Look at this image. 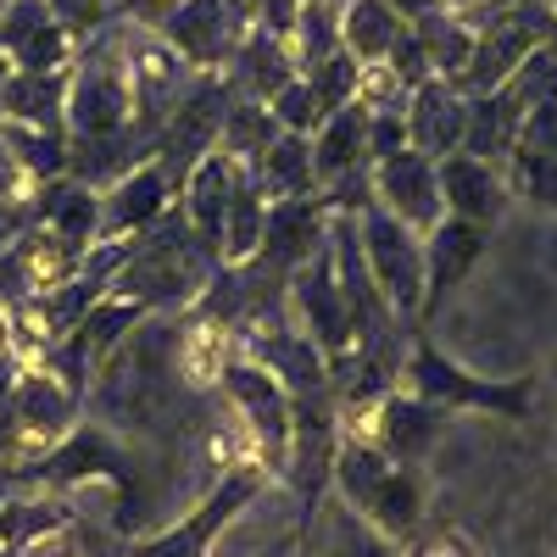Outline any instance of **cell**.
Here are the masks:
<instances>
[{
	"instance_id": "cell-12",
	"label": "cell",
	"mask_w": 557,
	"mask_h": 557,
	"mask_svg": "<svg viewBox=\"0 0 557 557\" xmlns=\"http://www.w3.org/2000/svg\"><path fill=\"white\" fill-rule=\"evenodd\" d=\"M441 173V201H446V218H462L474 228H496L513 207V190H507V173L496 162H480L469 151H451L435 162Z\"/></svg>"
},
{
	"instance_id": "cell-27",
	"label": "cell",
	"mask_w": 557,
	"mask_h": 557,
	"mask_svg": "<svg viewBox=\"0 0 557 557\" xmlns=\"http://www.w3.org/2000/svg\"><path fill=\"white\" fill-rule=\"evenodd\" d=\"M278 134H285V128H278V117H273L262 101H240V96H235V101H228V112H223L218 151H223V157H235L240 168H251Z\"/></svg>"
},
{
	"instance_id": "cell-7",
	"label": "cell",
	"mask_w": 557,
	"mask_h": 557,
	"mask_svg": "<svg viewBox=\"0 0 557 557\" xmlns=\"http://www.w3.org/2000/svg\"><path fill=\"white\" fill-rule=\"evenodd\" d=\"M407 385H412V396L435 401L441 412H457V407L507 412V418H524V412H530V391H524V385H491V380H474L469 368L446 362L430 341H418V346L407 351Z\"/></svg>"
},
{
	"instance_id": "cell-17",
	"label": "cell",
	"mask_w": 557,
	"mask_h": 557,
	"mask_svg": "<svg viewBox=\"0 0 557 557\" xmlns=\"http://www.w3.org/2000/svg\"><path fill=\"white\" fill-rule=\"evenodd\" d=\"M491 246V228H474L462 218H441L430 235H424V307H435L446 290H457L469 268L485 257Z\"/></svg>"
},
{
	"instance_id": "cell-3",
	"label": "cell",
	"mask_w": 557,
	"mask_h": 557,
	"mask_svg": "<svg viewBox=\"0 0 557 557\" xmlns=\"http://www.w3.org/2000/svg\"><path fill=\"white\" fill-rule=\"evenodd\" d=\"M218 385H223L228 407H235L240 430L251 435L262 469L268 474H285L290 469V435H296V401H290V391L278 385L268 368H257L251 357H240V351L228 357Z\"/></svg>"
},
{
	"instance_id": "cell-24",
	"label": "cell",
	"mask_w": 557,
	"mask_h": 557,
	"mask_svg": "<svg viewBox=\"0 0 557 557\" xmlns=\"http://www.w3.org/2000/svg\"><path fill=\"white\" fill-rule=\"evenodd\" d=\"M262 228H268V196L257 190V178H251V168H246L235 201H228V218H223L218 268H246V262L262 251Z\"/></svg>"
},
{
	"instance_id": "cell-28",
	"label": "cell",
	"mask_w": 557,
	"mask_h": 557,
	"mask_svg": "<svg viewBox=\"0 0 557 557\" xmlns=\"http://www.w3.org/2000/svg\"><path fill=\"white\" fill-rule=\"evenodd\" d=\"M290 51H296V67H318L330 62L335 51H346L341 45V0H301L296 12V28H290Z\"/></svg>"
},
{
	"instance_id": "cell-22",
	"label": "cell",
	"mask_w": 557,
	"mask_h": 557,
	"mask_svg": "<svg viewBox=\"0 0 557 557\" xmlns=\"http://www.w3.org/2000/svg\"><path fill=\"white\" fill-rule=\"evenodd\" d=\"M401 17L385 0H341V45L346 57H357V67H374L391 57V45L401 39Z\"/></svg>"
},
{
	"instance_id": "cell-45",
	"label": "cell",
	"mask_w": 557,
	"mask_h": 557,
	"mask_svg": "<svg viewBox=\"0 0 557 557\" xmlns=\"http://www.w3.org/2000/svg\"><path fill=\"white\" fill-rule=\"evenodd\" d=\"M496 7H552V0H496Z\"/></svg>"
},
{
	"instance_id": "cell-5",
	"label": "cell",
	"mask_w": 557,
	"mask_h": 557,
	"mask_svg": "<svg viewBox=\"0 0 557 557\" xmlns=\"http://www.w3.org/2000/svg\"><path fill=\"white\" fill-rule=\"evenodd\" d=\"M357 240H362L368 273H374L385 307L396 318L424 312V240H418L412 228H401L385 207H362L357 212Z\"/></svg>"
},
{
	"instance_id": "cell-33",
	"label": "cell",
	"mask_w": 557,
	"mask_h": 557,
	"mask_svg": "<svg viewBox=\"0 0 557 557\" xmlns=\"http://www.w3.org/2000/svg\"><path fill=\"white\" fill-rule=\"evenodd\" d=\"M268 112L278 117V128H285V134H301V139H312L318 123H323V107H318V96H312L307 78H290V84L268 101Z\"/></svg>"
},
{
	"instance_id": "cell-23",
	"label": "cell",
	"mask_w": 557,
	"mask_h": 557,
	"mask_svg": "<svg viewBox=\"0 0 557 557\" xmlns=\"http://www.w3.org/2000/svg\"><path fill=\"white\" fill-rule=\"evenodd\" d=\"M151 312L139 307V301H128V296H101L96 307H89L84 318H78V330H73V341H78V351H84V362L89 368H101L139 323H146Z\"/></svg>"
},
{
	"instance_id": "cell-39",
	"label": "cell",
	"mask_w": 557,
	"mask_h": 557,
	"mask_svg": "<svg viewBox=\"0 0 557 557\" xmlns=\"http://www.w3.org/2000/svg\"><path fill=\"white\" fill-rule=\"evenodd\" d=\"M178 7H184V0H123L117 17H128V23H139V28H162Z\"/></svg>"
},
{
	"instance_id": "cell-19",
	"label": "cell",
	"mask_w": 557,
	"mask_h": 557,
	"mask_svg": "<svg viewBox=\"0 0 557 557\" xmlns=\"http://www.w3.org/2000/svg\"><path fill=\"white\" fill-rule=\"evenodd\" d=\"M524 139V107L507 96V89H491V96H469V134H462V151L480 162H507Z\"/></svg>"
},
{
	"instance_id": "cell-14",
	"label": "cell",
	"mask_w": 557,
	"mask_h": 557,
	"mask_svg": "<svg viewBox=\"0 0 557 557\" xmlns=\"http://www.w3.org/2000/svg\"><path fill=\"white\" fill-rule=\"evenodd\" d=\"M28 218L45 228V235H57L62 246L84 251L101 246V190H89V184L78 178H51L39 184V190L28 196Z\"/></svg>"
},
{
	"instance_id": "cell-6",
	"label": "cell",
	"mask_w": 557,
	"mask_h": 557,
	"mask_svg": "<svg viewBox=\"0 0 557 557\" xmlns=\"http://www.w3.org/2000/svg\"><path fill=\"white\" fill-rule=\"evenodd\" d=\"M235 101V89L223 84V73H196V84L184 89V101L173 107V117L162 123L151 157L173 173V184H184L207 151H218V134H223V112Z\"/></svg>"
},
{
	"instance_id": "cell-30",
	"label": "cell",
	"mask_w": 557,
	"mask_h": 557,
	"mask_svg": "<svg viewBox=\"0 0 557 557\" xmlns=\"http://www.w3.org/2000/svg\"><path fill=\"white\" fill-rule=\"evenodd\" d=\"M502 173H507V190H513V201L524 196V201H541V207L557 212V157H552V151L519 146L513 157L502 162Z\"/></svg>"
},
{
	"instance_id": "cell-42",
	"label": "cell",
	"mask_w": 557,
	"mask_h": 557,
	"mask_svg": "<svg viewBox=\"0 0 557 557\" xmlns=\"http://www.w3.org/2000/svg\"><path fill=\"white\" fill-rule=\"evenodd\" d=\"M446 12H457V17H474V12H485V7H496V0H441Z\"/></svg>"
},
{
	"instance_id": "cell-26",
	"label": "cell",
	"mask_w": 557,
	"mask_h": 557,
	"mask_svg": "<svg viewBox=\"0 0 557 557\" xmlns=\"http://www.w3.org/2000/svg\"><path fill=\"white\" fill-rule=\"evenodd\" d=\"M0 134H7V146H12V157L28 173L34 190L51 178H67V128H28V123L0 117Z\"/></svg>"
},
{
	"instance_id": "cell-34",
	"label": "cell",
	"mask_w": 557,
	"mask_h": 557,
	"mask_svg": "<svg viewBox=\"0 0 557 557\" xmlns=\"http://www.w3.org/2000/svg\"><path fill=\"white\" fill-rule=\"evenodd\" d=\"M117 7H123V0H51L57 23L73 39H89V34H101L107 23H117Z\"/></svg>"
},
{
	"instance_id": "cell-8",
	"label": "cell",
	"mask_w": 557,
	"mask_h": 557,
	"mask_svg": "<svg viewBox=\"0 0 557 557\" xmlns=\"http://www.w3.org/2000/svg\"><path fill=\"white\" fill-rule=\"evenodd\" d=\"M235 351L251 357L257 368L290 391V401H307V396H323L330 391V357L318 351V341L301 330V323H246L235 330Z\"/></svg>"
},
{
	"instance_id": "cell-15",
	"label": "cell",
	"mask_w": 557,
	"mask_h": 557,
	"mask_svg": "<svg viewBox=\"0 0 557 557\" xmlns=\"http://www.w3.org/2000/svg\"><path fill=\"white\" fill-rule=\"evenodd\" d=\"M462 134H469V96H457L446 78H430L407 96V146L424 151L430 162L462 151Z\"/></svg>"
},
{
	"instance_id": "cell-35",
	"label": "cell",
	"mask_w": 557,
	"mask_h": 557,
	"mask_svg": "<svg viewBox=\"0 0 557 557\" xmlns=\"http://www.w3.org/2000/svg\"><path fill=\"white\" fill-rule=\"evenodd\" d=\"M357 107L362 112H407V89H401V78L385 62H374V67H362V78H357Z\"/></svg>"
},
{
	"instance_id": "cell-18",
	"label": "cell",
	"mask_w": 557,
	"mask_h": 557,
	"mask_svg": "<svg viewBox=\"0 0 557 557\" xmlns=\"http://www.w3.org/2000/svg\"><path fill=\"white\" fill-rule=\"evenodd\" d=\"M368 173V112L351 101L341 112H330L312 134V178L318 190H330L341 178H357Z\"/></svg>"
},
{
	"instance_id": "cell-37",
	"label": "cell",
	"mask_w": 557,
	"mask_h": 557,
	"mask_svg": "<svg viewBox=\"0 0 557 557\" xmlns=\"http://www.w3.org/2000/svg\"><path fill=\"white\" fill-rule=\"evenodd\" d=\"M407 151V112H368V168Z\"/></svg>"
},
{
	"instance_id": "cell-40",
	"label": "cell",
	"mask_w": 557,
	"mask_h": 557,
	"mask_svg": "<svg viewBox=\"0 0 557 557\" xmlns=\"http://www.w3.org/2000/svg\"><path fill=\"white\" fill-rule=\"evenodd\" d=\"M34 228V218H28V201H0V257H7L23 235Z\"/></svg>"
},
{
	"instance_id": "cell-20",
	"label": "cell",
	"mask_w": 557,
	"mask_h": 557,
	"mask_svg": "<svg viewBox=\"0 0 557 557\" xmlns=\"http://www.w3.org/2000/svg\"><path fill=\"white\" fill-rule=\"evenodd\" d=\"M67 84H73V67H62V73H12L7 96H0V117L28 123V128H67Z\"/></svg>"
},
{
	"instance_id": "cell-16",
	"label": "cell",
	"mask_w": 557,
	"mask_h": 557,
	"mask_svg": "<svg viewBox=\"0 0 557 557\" xmlns=\"http://www.w3.org/2000/svg\"><path fill=\"white\" fill-rule=\"evenodd\" d=\"M290 78H301L296 67V51H290V39H273L268 28H251L240 45H235V57H228L223 67V84L235 89L240 101H273L278 89H285Z\"/></svg>"
},
{
	"instance_id": "cell-43",
	"label": "cell",
	"mask_w": 557,
	"mask_h": 557,
	"mask_svg": "<svg viewBox=\"0 0 557 557\" xmlns=\"http://www.w3.org/2000/svg\"><path fill=\"white\" fill-rule=\"evenodd\" d=\"M0 357H12V312L0 307Z\"/></svg>"
},
{
	"instance_id": "cell-31",
	"label": "cell",
	"mask_w": 557,
	"mask_h": 557,
	"mask_svg": "<svg viewBox=\"0 0 557 557\" xmlns=\"http://www.w3.org/2000/svg\"><path fill=\"white\" fill-rule=\"evenodd\" d=\"M301 78L312 84V96H318L323 117H330V112H341V107H351V101H357V78H362V67H357V57L335 51L330 62H318V67H307Z\"/></svg>"
},
{
	"instance_id": "cell-11",
	"label": "cell",
	"mask_w": 557,
	"mask_h": 557,
	"mask_svg": "<svg viewBox=\"0 0 557 557\" xmlns=\"http://www.w3.org/2000/svg\"><path fill=\"white\" fill-rule=\"evenodd\" d=\"M173 196H178L173 173L157 157H146L134 173H123L112 190H101V240H134V235H146V228H157L173 212Z\"/></svg>"
},
{
	"instance_id": "cell-38",
	"label": "cell",
	"mask_w": 557,
	"mask_h": 557,
	"mask_svg": "<svg viewBox=\"0 0 557 557\" xmlns=\"http://www.w3.org/2000/svg\"><path fill=\"white\" fill-rule=\"evenodd\" d=\"M28 196H34V184H28V173L17 168L7 134H0V201H28Z\"/></svg>"
},
{
	"instance_id": "cell-36",
	"label": "cell",
	"mask_w": 557,
	"mask_h": 557,
	"mask_svg": "<svg viewBox=\"0 0 557 557\" xmlns=\"http://www.w3.org/2000/svg\"><path fill=\"white\" fill-rule=\"evenodd\" d=\"M385 67L401 78V89H407V96H412L418 84H430V78H435V67H430V57H424V45H418V34H412V28H401V39L391 45Z\"/></svg>"
},
{
	"instance_id": "cell-9",
	"label": "cell",
	"mask_w": 557,
	"mask_h": 557,
	"mask_svg": "<svg viewBox=\"0 0 557 557\" xmlns=\"http://www.w3.org/2000/svg\"><path fill=\"white\" fill-rule=\"evenodd\" d=\"M374 207H385L401 228H412L418 240L430 235V228L446 218V201H441V173L424 151H396L391 162H380L374 173Z\"/></svg>"
},
{
	"instance_id": "cell-2",
	"label": "cell",
	"mask_w": 557,
	"mask_h": 557,
	"mask_svg": "<svg viewBox=\"0 0 557 557\" xmlns=\"http://www.w3.org/2000/svg\"><path fill=\"white\" fill-rule=\"evenodd\" d=\"M330 474H335L346 507L374 535L407 541L418 524H424V474H418L412 462H391L368 441H341Z\"/></svg>"
},
{
	"instance_id": "cell-13",
	"label": "cell",
	"mask_w": 557,
	"mask_h": 557,
	"mask_svg": "<svg viewBox=\"0 0 557 557\" xmlns=\"http://www.w3.org/2000/svg\"><path fill=\"white\" fill-rule=\"evenodd\" d=\"M240 178H246V168L235 162V157H223V151H207L190 173H184V184H178V212H184V223H190V235L218 257V240H223V218H228V201H235V190H240Z\"/></svg>"
},
{
	"instance_id": "cell-41",
	"label": "cell",
	"mask_w": 557,
	"mask_h": 557,
	"mask_svg": "<svg viewBox=\"0 0 557 557\" xmlns=\"http://www.w3.org/2000/svg\"><path fill=\"white\" fill-rule=\"evenodd\" d=\"M385 7H391L407 28H412V23H424V17H435V12H446L441 0H385Z\"/></svg>"
},
{
	"instance_id": "cell-1",
	"label": "cell",
	"mask_w": 557,
	"mask_h": 557,
	"mask_svg": "<svg viewBox=\"0 0 557 557\" xmlns=\"http://www.w3.org/2000/svg\"><path fill=\"white\" fill-rule=\"evenodd\" d=\"M212 273H218V257L190 235L184 212H168L157 228L134 235V251L117 268L107 296H128L146 312H157V307H196L201 290L212 285Z\"/></svg>"
},
{
	"instance_id": "cell-21",
	"label": "cell",
	"mask_w": 557,
	"mask_h": 557,
	"mask_svg": "<svg viewBox=\"0 0 557 557\" xmlns=\"http://www.w3.org/2000/svg\"><path fill=\"white\" fill-rule=\"evenodd\" d=\"M251 178L257 190L273 201H301V196H318V178H312V139L301 134H278L273 146L251 162Z\"/></svg>"
},
{
	"instance_id": "cell-29",
	"label": "cell",
	"mask_w": 557,
	"mask_h": 557,
	"mask_svg": "<svg viewBox=\"0 0 557 557\" xmlns=\"http://www.w3.org/2000/svg\"><path fill=\"white\" fill-rule=\"evenodd\" d=\"M7 57H12L17 73H62V67H73V57H78V39H73V34L57 23V12H51L45 23H34Z\"/></svg>"
},
{
	"instance_id": "cell-46",
	"label": "cell",
	"mask_w": 557,
	"mask_h": 557,
	"mask_svg": "<svg viewBox=\"0 0 557 557\" xmlns=\"http://www.w3.org/2000/svg\"><path fill=\"white\" fill-rule=\"evenodd\" d=\"M541 51H546V57H552V62H557V28H552V34H546V45H541Z\"/></svg>"
},
{
	"instance_id": "cell-32",
	"label": "cell",
	"mask_w": 557,
	"mask_h": 557,
	"mask_svg": "<svg viewBox=\"0 0 557 557\" xmlns=\"http://www.w3.org/2000/svg\"><path fill=\"white\" fill-rule=\"evenodd\" d=\"M502 89L524 107V117H530V112H541V107H557V62H552L546 51H535L513 78L502 84Z\"/></svg>"
},
{
	"instance_id": "cell-4",
	"label": "cell",
	"mask_w": 557,
	"mask_h": 557,
	"mask_svg": "<svg viewBox=\"0 0 557 557\" xmlns=\"http://www.w3.org/2000/svg\"><path fill=\"white\" fill-rule=\"evenodd\" d=\"M268 485V469H228L190 513H184L178 524H168L162 535H146V541H134L128 557H212V541L240 519V507Z\"/></svg>"
},
{
	"instance_id": "cell-25",
	"label": "cell",
	"mask_w": 557,
	"mask_h": 557,
	"mask_svg": "<svg viewBox=\"0 0 557 557\" xmlns=\"http://www.w3.org/2000/svg\"><path fill=\"white\" fill-rule=\"evenodd\" d=\"M412 34H418V45H424L435 78L457 84L462 73H469V62H474V23H469V17L435 12V17H424V23H412Z\"/></svg>"
},
{
	"instance_id": "cell-47",
	"label": "cell",
	"mask_w": 557,
	"mask_h": 557,
	"mask_svg": "<svg viewBox=\"0 0 557 557\" xmlns=\"http://www.w3.org/2000/svg\"><path fill=\"white\" fill-rule=\"evenodd\" d=\"M552 17H557V0H552Z\"/></svg>"
},
{
	"instance_id": "cell-10",
	"label": "cell",
	"mask_w": 557,
	"mask_h": 557,
	"mask_svg": "<svg viewBox=\"0 0 557 557\" xmlns=\"http://www.w3.org/2000/svg\"><path fill=\"white\" fill-rule=\"evenodd\" d=\"M330 240V207L318 196H301V201H273L268 207V228H262V251L251 257V268H262L268 278H285L301 262H312Z\"/></svg>"
},
{
	"instance_id": "cell-44",
	"label": "cell",
	"mask_w": 557,
	"mask_h": 557,
	"mask_svg": "<svg viewBox=\"0 0 557 557\" xmlns=\"http://www.w3.org/2000/svg\"><path fill=\"white\" fill-rule=\"evenodd\" d=\"M12 73H17V67H12V57L0 51V96H7V84H12Z\"/></svg>"
}]
</instances>
